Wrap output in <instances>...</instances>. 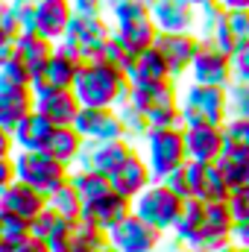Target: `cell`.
I'll list each match as a JSON object with an SVG mask.
<instances>
[{"mask_svg":"<svg viewBox=\"0 0 249 252\" xmlns=\"http://www.w3.org/2000/svg\"><path fill=\"white\" fill-rule=\"evenodd\" d=\"M85 109H118L129 97V76L124 67L109 62H85L70 88Z\"/></svg>","mask_w":249,"mask_h":252,"instance_id":"cell-1","label":"cell"},{"mask_svg":"<svg viewBox=\"0 0 249 252\" xmlns=\"http://www.w3.org/2000/svg\"><path fill=\"white\" fill-rule=\"evenodd\" d=\"M138 153L144 156L150 173L156 182H164L170 173L187 164L185 150V129L182 126H167V129H150L147 138L138 144Z\"/></svg>","mask_w":249,"mask_h":252,"instance_id":"cell-2","label":"cell"},{"mask_svg":"<svg viewBox=\"0 0 249 252\" xmlns=\"http://www.w3.org/2000/svg\"><path fill=\"white\" fill-rule=\"evenodd\" d=\"M179 88L176 79L164 82H147V85H129L126 103L141 109L153 129H167V126H182V109H179Z\"/></svg>","mask_w":249,"mask_h":252,"instance_id":"cell-3","label":"cell"},{"mask_svg":"<svg viewBox=\"0 0 249 252\" xmlns=\"http://www.w3.org/2000/svg\"><path fill=\"white\" fill-rule=\"evenodd\" d=\"M179 109H182V126H223L232 118L229 91L217 85L187 82L179 94Z\"/></svg>","mask_w":249,"mask_h":252,"instance_id":"cell-4","label":"cell"},{"mask_svg":"<svg viewBox=\"0 0 249 252\" xmlns=\"http://www.w3.org/2000/svg\"><path fill=\"white\" fill-rule=\"evenodd\" d=\"M12 164H15V179L32 185L35 190L41 193H53L59 190L70 179V167L62 164L59 158H53L47 150H18L12 156Z\"/></svg>","mask_w":249,"mask_h":252,"instance_id":"cell-5","label":"cell"},{"mask_svg":"<svg viewBox=\"0 0 249 252\" xmlns=\"http://www.w3.org/2000/svg\"><path fill=\"white\" fill-rule=\"evenodd\" d=\"M109 21H112L115 41L129 56L153 47L158 38V27L150 15V6H121V9L109 12Z\"/></svg>","mask_w":249,"mask_h":252,"instance_id":"cell-6","label":"cell"},{"mask_svg":"<svg viewBox=\"0 0 249 252\" xmlns=\"http://www.w3.org/2000/svg\"><path fill=\"white\" fill-rule=\"evenodd\" d=\"M185 202L187 199L176 196L164 182H153L150 188L132 202V214H138V217H141L144 223H150L153 229H158V232H164V235H173L176 220H179Z\"/></svg>","mask_w":249,"mask_h":252,"instance_id":"cell-7","label":"cell"},{"mask_svg":"<svg viewBox=\"0 0 249 252\" xmlns=\"http://www.w3.org/2000/svg\"><path fill=\"white\" fill-rule=\"evenodd\" d=\"M109 38H112V21L106 12H73L64 41H59V44H67L82 59H91V53Z\"/></svg>","mask_w":249,"mask_h":252,"instance_id":"cell-8","label":"cell"},{"mask_svg":"<svg viewBox=\"0 0 249 252\" xmlns=\"http://www.w3.org/2000/svg\"><path fill=\"white\" fill-rule=\"evenodd\" d=\"M135 153H138V147L129 144L126 138H115V141H85L76 167L79 170H94V173H103V176L112 179L115 170L121 164H126Z\"/></svg>","mask_w":249,"mask_h":252,"instance_id":"cell-9","label":"cell"},{"mask_svg":"<svg viewBox=\"0 0 249 252\" xmlns=\"http://www.w3.org/2000/svg\"><path fill=\"white\" fill-rule=\"evenodd\" d=\"M109 247L118 252H161L164 232L153 229L138 214H129L109 232Z\"/></svg>","mask_w":249,"mask_h":252,"instance_id":"cell-10","label":"cell"},{"mask_svg":"<svg viewBox=\"0 0 249 252\" xmlns=\"http://www.w3.org/2000/svg\"><path fill=\"white\" fill-rule=\"evenodd\" d=\"M187 79L196 82V85H217V88H229L235 82V73H232V56L223 53L220 47L202 41L190 70H187Z\"/></svg>","mask_w":249,"mask_h":252,"instance_id":"cell-11","label":"cell"},{"mask_svg":"<svg viewBox=\"0 0 249 252\" xmlns=\"http://www.w3.org/2000/svg\"><path fill=\"white\" fill-rule=\"evenodd\" d=\"M232 229H235V214L229 202H205V223L196 235V241L187 247L193 252H217L226 244H232Z\"/></svg>","mask_w":249,"mask_h":252,"instance_id":"cell-12","label":"cell"},{"mask_svg":"<svg viewBox=\"0 0 249 252\" xmlns=\"http://www.w3.org/2000/svg\"><path fill=\"white\" fill-rule=\"evenodd\" d=\"M185 173L187 185H190V199H199V202H229L232 199V185L226 182V176L217 164L187 161Z\"/></svg>","mask_w":249,"mask_h":252,"instance_id":"cell-13","label":"cell"},{"mask_svg":"<svg viewBox=\"0 0 249 252\" xmlns=\"http://www.w3.org/2000/svg\"><path fill=\"white\" fill-rule=\"evenodd\" d=\"M199 44L202 41L193 32H158V38H156V50L167 62L173 79H187V70H190V62H193Z\"/></svg>","mask_w":249,"mask_h":252,"instance_id":"cell-14","label":"cell"},{"mask_svg":"<svg viewBox=\"0 0 249 252\" xmlns=\"http://www.w3.org/2000/svg\"><path fill=\"white\" fill-rule=\"evenodd\" d=\"M35 112H41L53 126H73L79 115V100L70 88H50V85H35Z\"/></svg>","mask_w":249,"mask_h":252,"instance_id":"cell-15","label":"cell"},{"mask_svg":"<svg viewBox=\"0 0 249 252\" xmlns=\"http://www.w3.org/2000/svg\"><path fill=\"white\" fill-rule=\"evenodd\" d=\"M185 129V150L187 161L196 164H217L226 153L223 126H182Z\"/></svg>","mask_w":249,"mask_h":252,"instance_id":"cell-16","label":"cell"},{"mask_svg":"<svg viewBox=\"0 0 249 252\" xmlns=\"http://www.w3.org/2000/svg\"><path fill=\"white\" fill-rule=\"evenodd\" d=\"M70 18H73L70 0H35L32 32H38L47 41L59 44V41H64V32L70 27Z\"/></svg>","mask_w":249,"mask_h":252,"instance_id":"cell-17","label":"cell"},{"mask_svg":"<svg viewBox=\"0 0 249 252\" xmlns=\"http://www.w3.org/2000/svg\"><path fill=\"white\" fill-rule=\"evenodd\" d=\"M44 208H47V193L35 190L32 185H27L21 179H15L12 185L0 190V211H9L27 223H32Z\"/></svg>","mask_w":249,"mask_h":252,"instance_id":"cell-18","label":"cell"},{"mask_svg":"<svg viewBox=\"0 0 249 252\" xmlns=\"http://www.w3.org/2000/svg\"><path fill=\"white\" fill-rule=\"evenodd\" d=\"M73 129L85 138V141H115L124 138V126L118 109H79Z\"/></svg>","mask_w":249,"mask_h":252,"instance_id":"cell-19","label":"cell"},{"mask_svg":"<svg viewBox=\"0 0 249 252\" xmlns=\"http://www.w3.org/2000/svg\"><path fill=\"white\" fill-rule=\"evenodd\" d=\"M109 182H112V190H115V193H121L124 199L135 202V199L150 188L156 179H153V173H150V167H147L144 156H141V153H135L126 164H121V167L115 170V176H112Z\"/></svg>","mask_w":249,"mask_h":252,"instance_id":"cell-20","label":"cell"},{"mask_svg":"<svg viewBox=\"0 0 249 252\" xmlns=\"http://www.w3.org/2000/svg\"><path fill=\"white\" fill-rule=\"evenodd\" d=\"M132 214V202L124 199L121 193H106V196H100V199H94V202H88V205H82V220H88L91 226H97V229H103L106 235Z\"/></svg>","mask_w":249,"mask_h":252,"instance_id":"cell-21","label":"cell"},{"mask_svg":"<svg viewBox=\"0 0 249 252\" xmlns=\"http://www.w3.org/2000/svg\"><path fill=\"white\" fill-rule=\"evenodd\" d=\"M126 76H129V85H147V82H164V79H173L170 76V67L161 59V53L153 47L141 50V53H132L124 64Z\"/></svg>","mask_w":249,"mask_h":252,"instance_id":"cell-22","label":"cell"},{"mask_svg":"<svg viewBox=\"0 0 249 252\" xmlns=\"http://www.w3.org/2000/svg\"><path fill=\"white\" fill-rule=\"evenodd\" d=\"M53 50H56V44L47 41V38L38 35V32H21V35H18V41H15V56L30 67V73H32V79H35L32 88L41 82L44 67H47V62H50Z\"/></svg>","mask_w":249,"mask_h":252,"instance_id":"cell-23","label":"cell"},{"mask_svg":"<svg viewBox=\"0 0 249 252\" xmlns=\"http://www.w3.org/2000/svg\"><path fill=\"white\" fill-rule=\"evenodd\" d=\"M82 64H85V59H82L76 50H70L67 44H56V50H53V56H50L47 67H44V76H41L38 85H50V88H73L76 73H79Z\"/></svg>","mask_w":249,"mask_h":252,"instance_id":"cell-24","label":"cell"},{"mask_svg":"<svg viewBox=\"0 0 249 252\" xmlns=\"http://www.w3.org/2000/svg\"><path fill=\"white\" fill-rule=\"evenodd\" d=\"M150 15H153L158 32H193V27H196V9L176 3V0H153Z\"/></svg>","mask_w":249,"mask_h":252,"instance_id":"cell-25","label":"cell"},{"mask_svg":"<svg viewBox=\"0 0 249 252\" xmlns=\"http://www.w3.org/2000/svg\"><path fill=\"white\" fill-rule=\"evenodd\" d=\"M76 220H64L62 214H56L50 205L30 223V235L44 241L50 252H67V235H70V226Z\"/></svg>","mask_w":249,"mask_h":252,"instance_id":"cell-26","label":"cell"},{"mask_svg":"<svg viewBox=\"0 0 249 252\" xmlns=\"http://www.w3.org/2000/svg\"><path fill=\"white\" fill-rule=\"evenodd\" d=\"M53 132H56V126L50 124L41 112H30L21 124L12 129V141H15V153L18 150H47V144H50V138H53Z\"/></svg>","mask_w":249,"mask_h":252,"instance_id":"cell-27","label":"cell"},{"mask_svg":"<svg viewBox=\"0 0 249 252\" xmlns=\"http://www.w3.org/2000/svg\"><path fill=\"white\" fill-rule=\"evenodd\" d=\"M247 41H249V12H226L208 44H214V47H220L223 53L232 56Z\"/></svg>","mask_w":249,"mask_h":252,"instance_id":"cell-28","label":"cell"},{"mask_svg":"<svg viewBox=\"0 0 249 252\" xmlns=\"http://www.w3.org/2000/svg\"><path fill=\"white\" fill-rule=\"evenodd\" d=\"M32 109H35V94H32V91L0 88V126H3V129L12 132Z\"/></svg>","mask_w":249,"mask_h":252,"instance_id":"cell-29","label":"cell"},{"mask_svg":"<svg viewBox=\"0 0 249 252\" xmlns=\"http://www.w3.org/2000/svg\"><path fill=\"white\" fill-rule=\"evenodd\" d=\"M82 147H85V138L73 126H56V132H53V138L47 144V153L73 170L76 161H79V156H82Z\"/></svg>","mask_w":249,"mask_h":252,"instance_id":"cell-30","label":"cell"},{"mask_svg":"<svg viewBox=\"0 0 249 252\" xmlns=\"http://www.w3.org/2000/svg\"><path fill=\"white\" fill-rule=\"evenodd\" d=\"M202 223H205V202L187 199L179 220H176V229H173V247H190L196 241Z\"/></svg>","mask_w":249,"mask_h":252,"instance_id":"cell-31","label":"cell"},{"mask_svg":"<svg viewBox=\"0 0 249 252\" xmlns=\"http://www.w3.org/2000/svg\"><path fill=\"white\" fill-rule=\"evenodd\" d=\"M103 247H109V235L97 226H91L88 220H76L70 226L67 235V252H100Z\"/></svg>","mask_w":249,"mask_h":252,"instance_id":"cell-32","label":"cell"},{"mask_svg":"<svg viewBox=\"0 0 249 252\" xmlns=\"http://www.w3.org/2000/svg\"><path fill=\"white\" fill-rule=\"evenodd\" d=\"M67 182H70V185L76 188V193L82 196V205H88V202H94V199L112 193V182H109V176L94 173V170H79V167H73Z\"/></svg>","mask_w":249,"mask_h":252,"instance_id":"cell-33","label":"cell"},{"mask_svg":"<svg viewBox=\"0 0 249 252\" xmlns=\"http://www.w3.org/2000/svg\"><path fill=\"white\" fill-rule=\"evenodd\" d=\"M217 167L223 170V176L232 185V190L249 188V150H226L220 156Z\"/></svg>","mask_w":249,"mask_h":252,"instance_id":"cell-34","label":"cell"},{"mask_svg":"<svg viewBox=\"0 0 249 252\" xmlns=\"http://www.w3.org/2000/svg\"><path fill=\"white\" fill-rule=\"evenodd\" d=\"M27 238H30V223L9 211H0V252H15Z\"/></svg>","mask_w":249,"mask_h":252,"instance_id":"cell-35","label":"cell"},{"mask_svg":"<svg viewBox=\"0 0 249 252\" xmlns=\"http://www.w3.org/2000/svg\"><path fill=\"white\" fill-rule=\"evenodd\" d=\"M118 115H121V126H124V138L129 144H141L144 138H147V132L153 129L150 121H147V115L141 112V109H135L132 103H124V106H118Z\"/></svg>","mask_w":249,"mask_h":252,"instance_id":"cell-36","label":"cell"},{"mask_svg":"<svg viewBox=\"0 0 249 252\" xmlns=\"http://www.w3.org/2000/svg\"><path fill=\"white\" fill-rule=\"evenodd\" d=\"M47 205L56 214H62L64 220H82V196L76 193V188L70 182H64L59 190H53L47 196Z\"/></svg>","mask_w":249,"mask_h":252,"instance_id":"cell-37","label":"cell"},{"mask_svg":"<svg viewBox=\"0 0 249 252\" xmlns=\"http://www.w3.org/2000/svg\"><path fill=\"white\" fill-rule=\"evenodd\" d=\"M226 9L217 3V0H205L202 6H196V27H193V35L199 41H211V35L217 32L220 21H223Z\"/></svg>","mask_w":249,"mask_h":252,"instance_id":"cell-38","label":"cell"},{"mask_svg":"<svg viewBox=\"0 0 249 252\" xmlns=\"http://www.w3.org/2000/svg\"><path fill=\"white\" fill-rule=\"evenodd\" d=\"M32 73L30 67L21 62L18 56H12L9 62L0 67V88H12V91H32Z\"/></svg>","mask_w":249,"mask_h":252,"instance_id":"cell-39","label":"cell"},{"mask_svg":"<svg viewBox=\"0 0 249 252\" xmlns=\"http://www.w3.org/2000/svg\"><path fill=\"white\" fill-rule=\"evenodd\" d=\"M226 150H249V118H229L223 124Z\"/></svg>","mask_w":249,"mask_h":252,"instance_id":"cell-40","label":"cell"},{"mask_svg":"<svg viewBox=\"0 0 249 252\" xmlns=\"http://www.w3.org/2000/svg\"><path fill=\"white\" fill-rule=\"evenodd\" d=\"M226 91H229V112L235 118H249V82H232Z\"/></svg>","mask_w":249,"mask_h":252,"instance_id":"cell-41","label":"cell"},{"mask_svg":"<svg viewBox=\"0 0 249 252\" xmlns=\"http://www.w3.org/2000/svg\"><path fill=\"white\" fill-rule=\"evenodd\" d=\"M232 73L235 82H249V41L232 53Z\"/></svg>","mask_w":249,"mask_h":252,"instance_id":"cell-42","label":"cell"},{"mask_svg":"<svg viewBox=\"0 0 249 252\" xmlns=\"http://www.w3.org/2000/svg\"><path fill=\"white\" fill-rule=\"evenodd\" d=\"M229 208H232L235 220H249V188H244V190H232Z\"/></svg>","mask_w":249,"mask_h":252,"instance_id":"cell-43","label":"cell"},{"mask_svg":"<svg viewBox=\"0 0 249 252\" xmlns=\"http://www.w3.org/2000/svg\"><path fill=\"white\" fill-rule=\"evenodd\" d=\"M164 185L173 190L176 196H182V199H190V185H187V173H185V167H179L176 173H170V176L164 179Z\"/></svg>","mask_w":249,"mask_h":252,"instance_id":"cell-44","label":"cell"},{"mask_svg":"<svg viewBox=\"0 0 249 252\" xmlns=\"http://www.w3.org/2000/svg\"><path fill=\"white\" fill-rule=\"evenodd\" d=\"M15 41H18V38L0 27V67H3V64H6L9 59H12V56H15Z\"/></svg>","mask_w":249,"mask_h":252,"instance_id":"cell-45","label":"cell"},{"mask_svg":"<svg viewBox=\"0 0 249 252\" xmlns=\"http://www.w3.org/2000/svg\"><path fill=\"white\" fill-rule=\"evenodd\" d=\"M232 244H238L241 250H249V220H235V229H232Z\"/></svg>","mask_w":249,"mask_h":252,"instance_id":"cell-46","label":"cell"},{"mask_svg":"<svg viewBox=\"0 0 249 252\" xmlns=\"http://www.w3.org/2000/svg\"><path fill=\"white\" fill-rule=\"evenodd\" d=\"M15 156V141H12V132L0 126V158H12Z\"/></svg>","mask_w":249,"mask_h":252,"instance_id":"cell-47","label":"cell"},{"mask_svg":"<svg viewBox=\"0 0 249 252\" xmlns=\"http://www.w3.org/2000/svg\"><path fill=\"white\" fill-rule=\"evenodd\" d=\"M15 182V164L12 158H0V190Z\"/></svg>","mask_w":249,"mask_h":252,"instance_id":"cell-48","label":"cell"},{"mask_svg":"<svg viewBox=\"0 0 249 252\" xmlns=\"http://www.w3.org/2000/svg\"><path fill=\"white\" fill-rule=\"evenodd\" d=\"M73 12H106L103 0H70Z\"/></svg>","mask_w":249,"mask_h":252,"instance_id":"cell-49","label":"cell"},{"mask_svg":"<svg viewBox=\"0 0 249 252\" xmlns=\"http://www.w3.org/2000/svg\"><path fill=\"white\" fill-rule=\"evenodd\" d=\"M153 0H103V9H106V15L109 12H115V9H121V6H150Z\"/></svg>","mask_w":249,"mask_h":252,"instance_id":"cell-50","label":"cell"},{"mask_svg":"<svg viewBox=\"0 0 249 252\" xmlns=\"http://www.w3.org/2000/svg\"><path fill=\"white\" fill-rule=\"evenodd\" d=\"M226 12H249V0H217Z\"/></svg>","mask_w":249,"mask_h":252,"instance_id":"cell-51","label":"cell"},{"mask_svg":"<svg viewBox=\"0 0 249 252\" xmlns=\"http://www.w3.org/2000/svg\"><path fill=\"white\" fill-rule=\"evenodd\" d=\"M217 252H247V250H241V247H238V244H226V247H223V250H217Z\"/></svg>","mask_w":249,"mask_h":252,"instance_id":"cell-52","label":"cell"},{"mask_svg":"<svg viewBox=\"0 0 249 252\" xmlns=\"http://www.w3.org/2000/svg\"><path fill=\"white\" fill-rule=\"evenodd\" d=\"M176 3H185V6H193V9H196V6H202L205 0H176Z\"/></svg>","mask_w":249,"mask_h":252,"instance_id":"cell-53","label":"cell"},{"mask_svg":"<svg viewBox=\"0 0 249 252\" xmlns=\"http://www.w3.org/2000/svg\"><path fill=\"white\" fill-rule=\"evenodd\" d=\"M167 252H193V250H187V247H170Z\"/></svg>","mask_w":249,"mask_h":252,"instance_id":"cell-54","label":"cell"},{"mask_svg":"<svg viewBox=\"0 0 249 252\" xmlns=\"http://www.w3.org/2000/svg\"><path fill=\"white\" fill-rule=\"evenodd\" d=\"M100 252H118V250H112V247H103V250H100Z\"/></svg>","mask_w":249,"mask_h":252,"instance_id":"cell-55","label":"cell"},{"mask_svg":"<svg viewBox=\"0 0 249 252\" xmlns=\"http://www.w3.org/2000/svg\"><path fill=\"white\" fill-rule=\"evenodd\" d=\"M0 12H3V0H0Z\"/></svg>","mask_w":249,"mask_h":252,"instance_id":"cell-56","label":"cell"},{"mask_svg":"<svg viewBox=\"0 0 249 252\" xmlns=\"http://www.w3.org/2000/svg\"><path fill=\"white\" fill-rule=\"evenodd\" d=\"M247 252H249V250H247Z\"/></svg>","mask_w":249,"mask_h":252,"instance_id":"cell-57","label":"cell"}]
</instances>
